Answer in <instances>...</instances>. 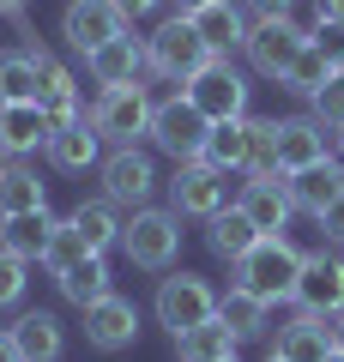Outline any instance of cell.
<instances>
[{
	"label": "cell",
	"instance_id": "cell-1",
	"mask_svg": "<svg viewBox=\"0 0 344 362\" xmlns=\"http://www.w3.org/2000/svg\"><path fill=\"white\" fill-rule=\"evenodd\" d=\"M296 278H302V247L290 235H260L242 259H236V290L272 302H296Z\"/></svg>",
	"mask_w": 344,
	"mask_h": 362
},
{
	"label": "cell",
	"instance_id": "cell-2",
	"mask_svg": "<svg viewBox=\"0 0 344 362\" xmlns=\"http://www.w3.org/2000/svg\"><path fill=\"white\" fill-rule=\"evenodd\" d=\"M217 54L205 49V37L188 25V18H164V25L145 37V73L169 78V85H188L200 66H212Z\"/></svg>",
	"mask_w": 344,
	"mask_h": 362
},
{
	"label": "cell",
	"instance_id": "cell-3",
	"mask_svg": "<svg viewBox=\"0 0 344 362\" xmlns=\"http://www.w3.org/2000/svg\"><path fill=\"white\" fill-rule=\"evenodd\" d=\"M236 187H242V181H229L224 169H212L205 157L176 163V175H169V211H176V218H205L212 223L224 206H236Z\"/></svg>",
	"mask_w": 344,
	"mask_h": 362
},
{
	"label": "cell",
	"instance_id": "cell-4",
	"mask_svg": "<svg viewBox=\"0 0 344 362\" xmlns=\"http://www.w3.org/2000/svg\"><path fill=\"white\" fill-rule=\"evenodd\" d=\"M151 115L157 103L145 97V85H121V90H97V103H91V127H97V139L109 145H139L151 139Z\"/></svg>",
	"mask_w": 344,
	"mask_h": 362
},
{
	"label": "cell",
	"instance_id": "cell-5",
	"mask_svg": "<svg viewBox=\"0 0 344 362\" xmlns=\"http://www.w3.org/2000/svg\"><path fill=\"white\" fill-rule=\"evenodd\" d=\"M121 254L139 272H169L181 254V218L176 211H157V206H139L127 218V230H121Z\"/></svg>",
	"mask_w": 344,
	"mask_h": 362
},
{
	"label": "cell",
	"instance_id": "cell-6",
	"mask_svg": "<svg viewBox=\"0 0 344 362\" xmlns=\"http://www.w3.org/2000/svg\"><path fill=\"white\" fill-rule=\"evenodd\" d=\"M181 90H188V103L200 109L212 127H217V121H242L248 115V78L229 66V54H217L212 66H200Z\"/></svg>",
	"mask_w": 344,
	"mask_h": 362
},
{
	"label": "cell",
	"instance_id": "cell-7",
	"mask_svg": "<svg viewBox=\"0 0 344 362\" xmlns=\"http://www.w3.org/2000/svg\"><path fill=\"white\" fill-rule=\"evenodd\" d=\"M97 169H103V199H115L121 211L151 206V194H157V163H151L145 145H115Z\"/></svg>",
	"mask_w": 344,
	"mask_h": 362
},
{
	"label": "cell",
	"instance_id": "cell-8",
	"mask_svg": "<svg viewBox=\"0 0 344 362\" xmlns=\"http://www.w3.org/2000/svg\"><path fill=\"white\" fill-rule=\"evenodd\" d=\"M205 139H212V121L188 103V90L157 103V115H151V145L157 151H169L176 163H193V157H205Z\"/></svg>",
	"mask_w": 344,
	"mask_h": 362
},
{
	"label": "cell",
	"instance_id": "cell-9",
	"mask_svg": "<svg viewBox=\"0 0 344 362\" xmlns=\"http://www.w3.org/2000/svg\"><path fill=\"white\" fill-rule=\"evenodd\" d=\"M302 49H308V25H296V18H254L248 25V42H242L248 66L260 78H284Z\"/></svg>",
	"mask_w": 344,
	"mask_h": 362
},
{
	"label": "cell",
	"instance_id": "cell-10",
	"mask_svg": "<svg viewBox=\"0 0 344 362\" xmlns=\"http://www.w3.org/2000/svg\"><path fill=\"white\" fill-rule=\"evenodd\" d=\"M296 308H302V314H320V320L344 314V254H338V247H314V254H302Z\"/></svg>",
	"mask_w": 344,
	"mask_h": 362
},
{
	"label": "cell",
	"instance_id": "cell-11",
	"mask_svg": "<svg viewBox=\"0 0 344 362\" xmlns=\"http://www.w3.org/2000/svg\"><path fill=\"white\" fill-rule=\"evenodd\" d=\"M217 314V290L205 284L200 272H176V278H164L157 284V320L169 326V332H188V326H200V320H212Z\"/></svg>",
	"mask_w": 344,
	"mask_h": 362
},
{
	"label": "cell",
	"instance_id": "cell-12",
	"mask_svg": "<svg viewBox=\"0 0 344 362\" xmlns=\"http://www.w3.org/2000/svg\"><path fill=\"white\" fill-rule=\"evenodd\" d=\"M236 206L248 211V223H254L260 235H284L296 218V199H290V175H242V187H236Z\"/></svg>",
	"mask_w": 344,
	"mask_h": 362
},
{
	"label": "cell",
	"instance_id": "cell-13",
	"mask_svg": "<svg viewBox=\"0 0 344 362\" xmlns=\"http://www.w3.org/2000/svg\"><path fill=\"white\" fill-rule=\"evenodd\" d=\"M121 30H127V18H121L115 0H67V13H61V37H67L73 54H97Z\"/></svg>",
	"mask_w": 344,
	"mask_h": 362
},
{
	"label": "cell",
	"instance_id": "cell-14",
	"mask_svg": "<svg viewBox=\"0 0 344 362\" xmlns=\"http://www.w3.org/2000/svg\"><path fill=\"white\" fill-rule=\"evenodd\" d=\"M85 73H91V85H103V90L139 85L145 78V37H133V25H127L115 42H103L97 54H85Z\"/></svg>",
	"mask_w": 344,
	"mask_h": 362
},
{
	"label": "cell",
	"instance_id": "cell-15",
	"mask_svg": "<svg viewBox=\"0 0 344 362\" xmlns=\"http://www.w3.org/2000/svg\"><path fill=\"white\" fill-rule=\"evenodd\" d=\"M332 157V127H320L314 115H284L278 121V163L284 175H296V169L308 163H326Z\"/></svg>",
	"mask_w": 344,
	"mask_h": 362
},
{
	"label": "cell",
	"instance_id": "cell-16",
	"mask_svg": "<svg viewBox=\"0 0 344 362\" xmlns=\"http://www.w3.org/2000/svg\"><path fill=\"white\" fill-rule=\"evenodd\" d=\"M133 338H139V308H133L127 296H103V302H91L85 308V344H97V350H127Z\"/></svg>",
	"mask_w": 344,
	"mask_h": 362
},
{
	"label": "cell",
	"instance_id": "cell-17",
	"mask_svg": "<svg viewBox=\"0 0 344 362\" xmlns=\"http://www.w3.org/2000/svg\"><path fill=\"white\" fill-rule=\"evenodd\" d=\"M42 61H49V49L37 42V30H25V49L0 54V90H6V103H42Z\"/></svg>",
	"mask_w": 344,
	"mask_h": 362
},
{
	"label": "cell",
	"instance_id": "cell-18",
	"mask_svg": "<svg viewBox=\"0 0 344 362\" xmlns=\"http://www.w3.org/2000/svg\"><path fill=\"white\" fill-rule=\"evenodd\" d=\"M42 151H49V163L61 169V175H85V169L103 163V139H97V127H91V115L73 121V127H55Z\"/></svg>",
	"mask_w": 344,
	"mask_h": 362
},
{
	"label": "cell",
	"instance_id": "cell-19",
	"mask_svg": "<svg viewBox=\"0 0 344 362\" xmlns=\"http://www.w3.org/2000/svg\"><path fill=\"white\" fill-rule=\"evenodd\" d=\"M326 350H332V320L302 314V308H296L290 320L278 326V338H272V356H284V362H320Z\"/></svg>",
	"mask_w": 344,
	"mask_h": 362
},
{
	"label": "cell",
	"instance_id": "cell-20",
	"mask_svg": "<svg viewBox=\"0 0 344 362\" xmlns=\"http://www.w3.org/2000/svg\"><path fill=\"white\" fill-rule=\"evenodd\" d=\"M188 25L205 37L212 54H229V49H242V42H248V6H236V0H205Z\"/></svg>",
	"mask_w": 344,
	"mask_h": 362
},
{
	"label": "cell",
	"instance_id": "cell-21",
	"mask_svg": "<svg viewBox=\"0 0 344 362\" xmlns=\"http://www.w3.org/2000/svg\"><path fill=\"white\" fill-rule=\"evenodd\" d=\"M290 199H296V211L320 218L332 199H344V163H338V157H326V163L296 169V175H290Z\"/></svg>",
	"mask_w": 344,
	"mask_h": 362
},
{
	"label": "cell",
	"instance_id": "cell-22",
	"mask_svg": "<svg viewBox=\"0 0 344 362\" xmlns=\"http://www.w3.org/2000/svg\"><path fill=\"white\" fill-rule=\"evenodd\" d=\"M49 115H42V103H6V115H0V157H30L37 145H49Z\"/></svg>",
	"mask_w": 344,
	"mask_h": 362
},
{
	"label": "cell",
	"instance_id": "cell-23",
	"mask_svg": "<svg viewBox=\"0 0 344 362\" xmlns=\"http://www.w3.org/2000/svg\"><path fill=\"white\" fill-rule=\"evenodd\" d=\"M55 211L42 206V211H18V218H0V247L6 254H18V259H30V266H42V247H49V235H55Z\"/></svg>",
	"mask_w": 344,
	"mask_h": 362
},
{
	"label": "cell",
	"instance_id": "cell-24",
	"mask_svg": "<svg viewBox=\"0 0 344 362\" xmlns=\"http://www.w3.org/2000/svg\"><path fill=\"white\" fill-rule=\"evenodd\" d=\"M6 332H13V344H18V356H25V362H61V350H67L61 320L42 314V308H37V314H18Z\"/></svg>",
	"mask_w": 344,
	"mask_h": 362
},
{
	"label": "cell",
	"instance_id": "cell-25",
	"mask_svg": "<svg viewBox=\"0 0 344 362\" xmlns=\"http://www.w3.org/2000/svg\"><path fill=\"white\" fill-rule=\"evenodd\" d=\"M49 206V187L37 181V169L25 157H6L0 163V218H18V211H42Z\"/></svg>",
	"mask_w": 344,
	"mask_h": 362
},
{
	"label": "cell",
	"instance_id": "cell-26",
	"mask_svg": "<svg viewBox=\"0 0 344 362\" xmlns=\"http://www.w3.org/2000/svg\"><path fill=\"white\" fill-rule=\"evenodd\" d=\"M236 344H242V338L229 332V320H224V314H212V320L188 326V332L176 338L181 362H229V356H236Z\"/></svg>",
	"mask_w": 344,
	"mask_h": 362
},
{
	"label": "cell",
	"instance_id": "cell-27",
	"mask_svg": "<svg viewBox=\"0 0 344 362\" xmlns=\"http://www.w3.org/2000/svg\"><path fill=\"white\" fill-rule=\"evenodd\" d=\"M55 290H61L73 308H91V302H103V296H109V259H103V254H85L79 266H67L61 278H55Z\"/></svg>",
	"mask_w": 344,
	"mask_h": 362
},
{
	"label": "cell",
	"instance_id": "cell-28",
	"mask_svg": "<svg viewBox=\"0 0 344 362\" xmlns=\"http://www.w3.org/2000/svg\"><path fill=\"white\" fill-rule=\"evenodd\" d=\"M73 230L85 235V242L97 247V254H103V247H115V242H121L127 218H121V206H115V199H79V206H73Z\"/></svg>",
	"mask_w": 344,
	"mask_h": 362
},
{
	"label": "cell",
	"instance_id": "cell-29",
	"mask_svg": "<svg viewBox=\"0 0 344 362\" xmlns=\"http://www.w3.org/2000/svg\"><path fill=\"white\" fill-rule=\"evenodd\" d=\"M205 242H212V254H217V259H229V266H236V259H242L248 247L260 242V230L248 223V211H242V206H224V211L212 218V230H205Z\"/></svg>",
	"mask_w": 344,
	"mask_h": 362
},
{
	"label": "cell",
	"instance_id": "cell-30",
	"mask_svg": "<svg viewBox=\"0 0 344 362\" xmlns=\"http://www.w3.org/2000/svg\"><path fill=\"white\" fill-rule=\"evenodd\" d=\"M205 163L224 169V175H242L248 169V115L242 121H217L212 139H205Z\"/></svg>",
	"mask_w": 344,
	"mask_h": 362
},
{
	"label": "cell",
	"instance_id": "cell-31",
	"mask_svg": "<svg viewBox=\"0 0 344 362\" xmlns=\"http://www.w3.org/2000/svg\"><path fill=\"white\" fill-rule=\"evenodd\" d=\"M217 314L229 320V332L242 338V344H248V338H266V332H272V320H266L272 308H266L260 296H248V290H236V284H229V296H217Z\"/></svg>",
	"mask_w": 344,
	"mask_h": 362
},
{
	"label": "cell",
	"instance_id": "cell-32",
	"mask_svg": "<svg viewBox=\"0 0 344 362\" xmlns=\"http://www.w3.org/2000/svg\"><path fill=\"white\" fill-rule=\"evenodd\" d=\"M242 175H284V163H278V121L248 115V169Z\"/></svg>",
	"mask_w": 344,
	"mask_h": 362
},
{
	"label": "cell",
	"instance_id": "cell-33",
	"mask_svg": "<svg viewBox=\"0 0 344 362\" xmlns=\"http://www.w3.org/2000/svg\"><path fill=\"white\" fill-rule=\"evenodd\" d=\"M85 254H97V247L73 230V218H61V223H55V235H49V247H42V272H49V278H61V272L79 266Z\"/></svg>",
	"mask_w": 344,
	"mask_h": 362
},
{
	"label": "cell",
	"instance_id": "cell-34",
	"mask_svg": "<svg viewBox=\"0 0 344 362\" xmlns=\"http://www.w3.org/2000/svg\"><path fill=\"white\" fill-rule=\"evenodd\" d=\"M332 73H338V66H332V61H326V54H320V49H314V42H308V49H302V54H296V61H290V73H284V78H278V85H284V90H290V97H314V90H320V85H326V78H332Z\"/></svg>",
	"mask_w": 344,
	"mask_h": 362
},
{
	"label": "cell",
	"instance_id": "cell-35",
	"mask_svg": "<svg viewBox=\"0 0 344 362\" xmlns=\"http://www.w3.org/2000/svg\"><path fill=\"white\" fill-rule=\"evenodd\" d=\"M308 115H314L320 127H332V133L344 127V73H332L326 85H320L314 97H308Z\"/></svg>",
	"mask_w": 344,
	"mask_h": 362
},
{
	"label": "cell",
	"instance_id": "cell-36",
	"mask_svg": "<svg viewBox=\"0 0 344 362\" xmlns=\"http://www.w3.org/2000/svg\"><path fill=\"white\" fill-rule=\"evenodd\" d=\"M25 290H30V259H18V254L0 247V308H18Z\"/></svg>",
	"mask_w": 344,
	"mask_h": 362
},
{
	"label": "cell",
	"instance_id": "cell-37",
	"mask_svg": "<svg viewBox=\"0 0 344 362\" xmlns=\"http://www.w3.org/2000/svg\"><path fill=\"white\" fill-rule=\"evenodd\" d=\"M308 42H314V49H320V54H326V61L344 73V25H338V18H314Z\"/></svg>",
	"mask_w": 344,
	"mask_h": 362
},
{
	"label": "cell",
	"instance_id": "cell-38",
	"mask_svg": "<svg viewBox=\"0 0 344 362\" xmlns=\"http://www.w3.org/2000/svg\"><path fill=\"white\" fill-rule=\"evenodd\" d=\"M320 230H326V247H344V199H332L320 211Z\"/></svg>",
	"mask_w": 344,
	"mask_h": 362
},
{
	"label": "cell",
	"instance_id": "cell-39",
	"mask_svg": "<svg viewBox=\"0 0 344 362\" xmlns=\"http://www.w3.org/2000/svg\"><path fill=\"white\" fill-rule=\"evenodd\" d=\"M242 6H248V18H296L290 13L296 0H242Z\"/></svg>",
	"mask_w": 344,
	"mask_h": 362
},
{
	"label": "cell",
	"instance_id": "cell-40",
	"mask_svg": "<svg viewBox=\"0 0 344 362\" xmlns=\"http://www.w3.org/2000/svg\"><path fill=\"white\" fill-rule=\"evenodd\" d=\"M115 6H121V18H127V25H133V18L157 13V6H164V0H115Z\"/></svg>",
	"mask_w": 344,
	"mask_h": 362
},
{
	"label": "cell",
	"instance_id": "cell-41",
	"mask_svg": "<svg viewBox=\"0 0 344 362\" xmlns=\"http://www.w3.org/2000/svg\"><path fill=\"white\" fill-rule=\"evenodd\" d=\"M0 362H25V356H18V344H13V332H0Z\"/></svg>",
	"mask_w": 344,
	"mask_h": 362
},
{
	"label": "cell",
	"instance_id": "cell-42",
	"mask_svg": "<svg viewBox=\"0 0 344 362\" xmlns=\"http://www.w3.org/2000/svg\"><path fill=\"white\" fill-rule=\"evenodd\" d=\"M169 6H176V18H193V13L205 6V0H169Z\"/></svg>",
	"mask_w": 344,
	"mask_h": 362
},
{
	"label": "cell",
	"instance_id": "cell-43",
	"mask_svg": "<svg viewBox=\"0 0 344 362\" xmlns=\"http://www.w3.org/2000/svg\"><path fill=\"white\" fill-rule=\"evenodd\" d=\"M320 18H338L344 25V0H320Z\"/></svg>",
	"mask_w": 344,
	"mask_h": 362
},
{
	"label": "cell",
	"instance_id": "cell-44",
	"mask_svg": "<svg viewBox=\"0 0 344 362\" xmlns=\"http://www.w3.org/2000/svg\"><path fill=\"white\" fill-rule=\"evenodd\" d=\"M332 350H344V314H332Z\"/></svg>",
	"mask_w": 344,
	"mask_h": 362
},
{
	"label": "cell",
	"instance_id": "cell-45",
	"mask_svg": "<svg viewBox=\"0 0 344 362\" xmlns=\"http://www.w3.org/2000/svg\"><path fill=\"white\" fill-rule=\"evenodd\" d=\"M25 13V0H0V18H18Z\"/></svg>",
	"mask_w": 344,
	"mask_h": 362
},
{
	"label": "cell",
	"instance_id": "cell-46",
	"mask_svg": "<svg viewBox=\"0 0 344 362\" xmlns=\"http://www.w3.org/2000/svg\"><path fill=\"white\" fill-rule=\"evenodd\" d=\"M320 362H344V350H326V356H320Z\"/></svg>",
	"mask_w": 344,
	"mask_h": 362
},
{
	"label": "cell",
	"instance_id": "cell-47",
	"mask_svg": "<svg viewBox=\"0 0 344 362\" xmlns=\"http://www.w3.org/2000/svg\"><path fill=\"white\" fill-rule=\"evenodd\" d=\"M332 145H338V157H344V127H338V133H332Z\"/></svg>",
	"mask_w": 344,
	"mask_h": 362
},
{
	"label": "cell",
	"instance_id": "cell-48",
	"mask_svg": "<svg viewBox=\"0 0 344 362\" xmlns=\"http://www.w3.org/2000/svg\"><path fill=\"white\" fill-rule=\"evenodd\" d=\"M0 115H6V90H0Z\"/></svg>",
	"mask_w": 344,
	"mask_h": 362
},
{
	"label": "cell",
	"instance_id": "cell-49",
	"mask_svg": "<svg viewBox=\"0 0 344 362\" xmlns=\"http://www.w3.org/2000/svg\"><path fill=\"white\" fill-rule=\"evenodd\" d=\"M266 362H284V356H266Z\"/></svg>",
	"mask_w": 344,
	"mask_h": 362
},
{
	"label": "cell",
	"instance_id": "cell-50",
	"mask_svg": "<svg viewBox=\"0 0 344 362\" xmlns=\"http://www.w3.org/2000/svg\"><path fill=\"white\" fill-rule=\"evenodd\" d=\"M229 362H236V356H229Z\"/></svg>",
	"mask_w": 344,
	"mask_h": 362
}]
</instances>
